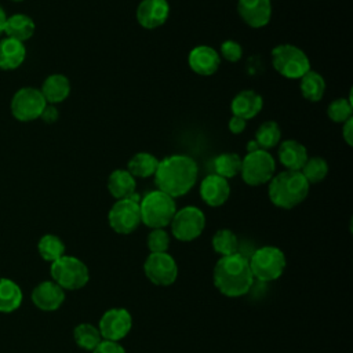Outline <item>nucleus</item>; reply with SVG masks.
<instances>
[{
    "mask_svg": "<svg viewBox=\"0 0 353 353\" xmlns=\"http://www.w3.org/2000/svg\"><path fill=\"white\" fill-rule=\"evenodd\" d=\"M299 88L305 99L310 102H319L325 92V80L316 70H307L301 79Z\"/></svg>",
    "mask_w": 353,
    "mask_h": 353,
    "instance_id": "obj_27",
    "label": "nucleus"
},
{
    "mask_svg": "<svg viewBox=\"0 0 353 353\" xmlns=\"http://www.w3.org/2000/svg\"><path fill=\"white\" fill-rule=\"evenodd\" d=\"M139 196L131 194L128 199L117 200L108 212L109 226L119 234H130L142 223L139 211Z\"/></svg>",
    "mask_w": 353,
    "mask_h": 353,
    "instance_id": "obj_9",
    "label": "nucleus"
},
{
    "mask_svg": "<svg viewBox=\"0 0 353 353\" xmlns=\"http://www.w3.org/2000/svg\"><path fill=\"white\" fill-rule=\"evenodd\" d=\"M263 106L262 97L254 90H243L234 95L230 103V110L233 116L250 120L255 117Z\"/></svg>",
    "mask_w": 353,
    "mask_h": 353,
    "instance_id": "obj_19",
    "label": "nucleus"
},
{
    "mask_svg": "<svg viewBox=\"0 0 353 353\" xmlns=\"http://www.w3.org/2000/svg\"><path fill=\"white\" fill-rule=\"evenodd\" d=\"M214 170H215L216 175L222 176L225 179L233 178L237 174H240L241 157L237 153H233V152L221 153L214 160Z\"/></svg>",
    "mask_w": 353,
    "mask_h": 353,
    "instance_id": "obj_29",
    "label": "nucleus"
},
{
    "mask_svg": "<svg viewBox=\"0 0 353 353\" xmlns=\"http://www.w3.org/2000/svg\"><path fill=\"white\" fill-rule=\"evenodd\" d=\"M21 287L8 277H0V313H12L22 303Z\"/></svg>",
    "mask_w": 353,
    "mask_h": 353,
    "instance_id": "obj_25",
    "label": "nucleus"
},
{
    "mask_svg": "<svg viewBox=\"0 0 353 353\" xmlns=\"http://www.w3.org/2000/svg\"><path fill=\"white\" fill-rule=\"evenodd\" d=\"M237 12L240 18L251 28H263L272 17L270 0H239Z\"/></svg>",
    "mask_w": 353,
    "mask_h": 353,
    "instance_id": "obj_15",
    "label": "nucleus"
},
{
    "mask_svg": "<svg viewBox=\"0 0 353 353\" xmlns=\"http://www.w3.org/2000/svg\"><path fill=\"white\" fill-rule=\"evenodd\" d=\"M159 165V159L148 152H139L135 153L128 164H127V171L134 176V178H148L153 176Z\"/></svg>",
    "mask_w": 353,
    "mask_h": 353,
    "instance_id": "obj_26",
    "label": "nucleus"
},
{
    "mask_svg": "<svg viewBox=\"0 0 353 353\" xmlns=\"http://www.w3.org/2000/svg\"><path fill=\"white\" fill-rule=\"evenodd\" d=\"M188 63L196 74L211 76L218 70L221 65V57L215 48L201 44L190 50L188 55Z\"/></svg>",
    "mask_w": 353,
    "mask_h": 353,
    "instance_id": "obj_16",
    "label": "nucleus"
},
{
    "mask_svg": "<svg viewBox=\"0 0 353 353\" xmlns=\"http://www.w3.org/2000/svg\"><path fill=\"white\" fill-rule=\"evenodd\" d=\"M146 243L150 252H167L170 247V234L163 228L152 229V232L148 234Z\"/></svg>",
    "mask_w": 353,
    "mask_h": 353,
    "instance_id": "obj_35",
    "label": "nucleus"
},
{
    "mask_svg": "<svg viewBox=\"0 0 353 353\" xmlns=\"http://www.w3.org/2000/svg\"><path fill=\"white\" fill-rule=\"evenodd\" d=\"M26 57V48L22 41L11 37L0 40V69L12 70L22 65Z\"/></svg>",
    "mask_w": 353,
    "mask_h": 353,
    "instance_id": "obj_21",
    "label": "nucleus"
},
{
    "mask_svg": "<svg viewBox=\"0 0 353 353\" xmlns=\"http://www.w3.org/2000/svg\"><path fill=\"white\" fill-rule=\"evenodd\" d=\"M199 165L186 154H171L159 160L154 182L159 190L172 199L185 196L197 182Z\"/></svg>",
    "mask_w": 353,
    "mask_h": 353,
    "instance_id": "obj_1",
    "label": "nucleus"
},
{
    "mask_svg": "<svg viewBox=\"0 0 353 353\" xmlns=\"http://www.w3.org/2000/svg\"><path fill=\"white\" fill-rule=\"evenodd\" d=\"M32 302L43 312H54L65 301V291L54 281H41L32 291Z\"/></svg>",
    "mask_w": 353,
    "mask_h": 353,
    "instance_id": "obj_17",
    "label": "nucleus"
},
{
    "mask_svg": "<svg viewBox=\"0 0 353 353\" xmlns=\"http://www.w3.org/2000/svg\"><path fill=\"white\" fill-rule=\"evenodd\" d=\"M219 57L228 62H239L243 57V47L234 40H225L219 48Z\"/></svg>",
    "mask_w": 353,
    "mask_h": 353,
    "instance_id": "obj_36",
    "label": "nucleus"
},
{
    "mask_svg": "<svg viewBox=\"0 0 353 353\" xmlns=\"http://www.w3.org/2000/svg\"><path fill=\"white\" fill-rule=\"evenodd\" d=\"M251 273L261 281H272L279 279L287 266L284 252L273 245L258 248L248 261Z\"/></svg>",
    "mask_w": 353,
    "mask_h": 353,
    "instance_id": "obj_8",
    "label": "nucleus"
},
{
    "mask_svg": "<svg viewBox=\"0 0 353 353\" xmlns=\"http://www.w3.org/2000/svg\"><path fill=\"white\" fill-rule=\"evenodd\" d=\"M276 174V160L269 150L258 149L248 152L241 159L240 175L243 181L250 186H261L269 183Z\"/></svg>",
    "mask_w": 353,
    "mask_h": 353,
    "instance_id": "obj_7",
    "label": "nucleus"
},
{
    "mask_svg": "<svg viewBox=\"0 0 353 353\" xmlns=\"http://www.w3.org/2000/svg\"><path fill=\"white\" fill-rule=\"evenodd\" d=\"M272 65L287 79H301L310 70L309 57L294 44H279L272 50Z\"/></svg>",
    "mask_w": 353,
    "mask_h": 353,
    "instance_id": "obj_6",
    "label": "nucleus"
},
{
    "mask_svg": "<svg viewBox=\"0 0 353 353\" xmlns=\"http://www.w3.org/2000/svg\"><path fill=\"white\" fill-rule=\"evenodd\" d=\"M277 157L285 170L301 171L309 156L306 148L301 142L295 139H285L279 145Z\"/></svg>",
    "mask_w": 353,
    "mask_h": 353,
    "instance_id": "obj_20",
    "label": "nucleus"
},
{
    "mask_svg": "<svg viewBox=\"0 0 353 353\" xmlns=\"http://www.w3.org/2000/svg\"><path fill=\"white\" fill-rule=\"evenodd\" d=\"M146 277L160 287L171 285L178 277V265L167 252H150L143 263Z\"/></svg>",
    "mask_w": 353,
    "mask_h": 353,
    "instance_id": "obj_12",
    "label": "nucleus"
},
{
    "mask_svg": "<svg viewBox=\"0 0 353 353\" xmlns=\"http://www.w3.org/2000/svg\"><path fill=\"white\" fill-rule=\"evenodd\" d=\"M212 248L221 256L236 254L239 248L237 236L230 229H219L212 236Z\"/></svg>",
    "mask_w": 353,
    "mask_h": 353,
    "instance_id": "obj_32",
    "label": "nucleus"
},
{
    "mask_svg": "<svg viewBox=\"0 0 353 353\" xmlns=\"http://www.w3.org/2000/svg\"><path fill=\"white\" fill-rule=\"evenodd\" d=\"M342 137L349 146L353 145V117L342 124Z\"/></svg>",
    "mask_w": 353,
    "mask_h": 353,
    "instance_id": "obj_40",
    "label": "nucleus"
},
{
    "mask_svg": "<svg viewBox=\"0 0 353 353\" xmlns=\"http://www.w3.org/2000/svg\"><path fill=\"white\" fill-rule=\"evenodd\" d=\"M270 1H272V0H270Z\"/></svg>",
    "mask_w": 353,
    "mask_h": 353,
    "instance_id": "obj_44",
    "label": "nucleus"
},
{
    "mask_svg": "<svg viewBox=\"0 0 353 353\" xmlns=\"http://www.w3.org/2000/svg\"><path fill=\"white\" fill-rule=\"evenodd\" d=\"M4 33L7 37L25 43L34 33V22L26 14H14L11 17H7Z\"/></svg>",
    "mask_w": 353,
    "mask_h": 353,
    "instance_id": "obj_24",
    "label": "nucleus"
},
{
    "mask_svg": "<svg viewBox=\"0 0 353 353\" xmlns=\"http://www.w3.org/2000/svg\"><path fill=\"white\" fill-rule=\"evenodd\" d=\"M46 105L47 102L40 90L23 87L11 99V113L19 121H32L40 117Z\"/></svg>",
    "mask_w": 353,
    "mask_h": 353,
    "instance_id": "obj_11",
    "label": "nucleus"
},
{
    "mask_svg": "<svg viewBox=\"0 0 353 353\" xmlns=\"http://www.w3.org/2000/svg\"><path fill=\"white\" fill-rule=\"evenodd\" d=\"M139 211L143 225L150 229H164L176 212L175 199L159 189L152 190L141 199Z\"/></svg>",
    "mask_w": 353,
    "mask_h": 353,
    "instance_id": "obj_4",
    "label": "nucleus"
},
{
    "mask_svg": "<svg viewBox=\"0 0 353 353\" xmlns=\"http://www.w3.org/2000/svg\"><path fill=\"white\" fill-rule=\"evenodd\" d=\"M37 251L40 256L47 262H54L65 255V244L55 234H44L37 243Z\"/></svg>",
    "mask_w": 353,
    "mask_h": 353,
    "instance_id": "obj_30",
    "label": "nucleus"
},
{
    "mask_svg": "<svg viewBox=\"0 0 353 353\" xmlns=\"http://www.w3.org/2000/svg\"><path fill=\"white\" fill-rule=\"evenodd\" d=\"M256 143L259 145L261 149L263 150H269L276 148V145H279L280 139H281V130L279 127V124L273 120H268L263 121L256 132H255V138Z\"/></svg>",
    "mask_w": 353,
    "mask_h": 353,
    "instance_id": "obj_28",
    "label": "nucleus"
},
{
    "mask_svg": "<svg viewBox=\"0 0 353 353\" xmlns=\"http://www.w3.org/2000/svg\"><path fill=\"white\" fill-rule=\"evenodd\" d=\"M6 22H7V15H6V11L3 10V7L0 6V36L4 33Z\"/></svg>",
    "mask_w": 353,
    "mask_h": 353,
    "instance_id": "obj_41",
    "label": "nucleus"
},
{
    "mask_svg": "<svg viewBox=\"0 0 353 353\" xmlns=\"http://www.w3.org/2000/svg\"><path fill=\"white\" fill-rule=\"evenodd\" d=\"M92 353H125V349L119 342L103 339L92 350Z\"/></svg>",
    "mask_w": 353,
    "mask_h": 353,
    "instance_id": "obj_37",
    "label": "nucleus"
},
{
    "mask_svg": "<svg viewBox=\"0 0 353 353\" xmlns=\"http://www.w3.org/2000/svg\"><path fill=\"white\" fill-rule=\"evenodd\" d=\"M170 225L172 236L179 241L188 243L203 233L205 228V216L200 208L188 205L174 214Z\"/></svg>",
    "mask_w": 353,
    "mask_h": 353,
    "instance_id": "obj_10",
    "label": "nucleus"
},
{
    "mask_svg": "<svg viewBox=\"0 0 353 353\" xmlns=\"http://www.w3.org/2000/svg\"><path fill=\"white\" fill-rule=\"evenodd\" d=\"M245 125H247V120L237 116H232L228 123V128L232 134H241L245 130Z\"/></svg>",
    "mask_w": 353,
    "mask_h": 353,
    "instance_id": "obj_39",
    "label": "nucleus"
},
{
    "mask_svg": "<svg viewBox=\"0 0 353 353\" xmlns=\"http://www.w3.org/2000/svg\"><path fill=\"white\" fill-rule=\"evenodd\" d=\"M14 1H23V0H14Z\"/></svg>",
    "mask_w": 353,
    "mask_h": 353,
    "instance_id": "obj_43",
    "label": "nucleus"
},
{
    "mask_svg": "<svg viewBox=\"0 0 353 353\" xmlns=\"http://www.w3.org/2000/svg\"><path fill=\"white\" fill-rule=\"evenodd\" d=\"M132 327V317L127 309L113 307L106 310L99 320V334L106 341L119 342L127 336Z\"/></svg>",
    "mask_w": 353,
    "mask_h": 353,
    "instance_id": "obj_13",
    "label": "nucleus"
},
{
    "mask_svg": "<svg viewBox=\"0 0 353 353\" xmlns=\"http://www.w3.org/2000/svg\"><path fill=\"white\" fill-rule=\"evenodd\" d=\"M73 338H74V342L77 346H80L84 350H91V352L102 341L99 330L88 323H81V324L76 325L73 330Z\"/></svg>",
    "mask_w": 353,
    "mask_h": 353,
    "instance_id": "obj_31",
    "label": "nucleus"
},
{
    "mask_svg": "<svg viewBox=\"0 0 353 353\" xmlns=\"http://www.w3.org/2000/svg\"><path fill=\"white\" fill-rule=\"evenodd\" d=\"M135 178L127 170L117 168L108 178V190L116 200L128 199L135 193Z\"/></svg>",
    "mask_w": 353,
    "mask_h": 353,
    "instance_id": "obj_23",
    "label": "nucleus"
},
{
    "mask_svg": "<svg viewBox=\"0 0 353 353\" xmlns=\"http://www.w3.org/2000/svg\"><path fill=\"white\" fill-rule=\"evenodd\" d=\"M353 105L350 98H336L327 108V116L334 123L343 124L346 120L352 119Z\"/></svg>",
    "mask_w": 353,
    "mask_h": 353,
    "instance_id": "obj_34",
    "label": "nucleus"
},
{
    "mask_svg": "<svg viewBox=\"0 0 353 353\" xmlns=\"http://www.w3.org/2000/svg\"><path fill=\"white\" fill-rule=\"evenodd\" d=\"M170 15V4L167 0H141L137 7V21L145 29H156L161 26Z\"/></svg>",
    "mask_w": 353,
    "mask_h": 353,
    "instance_id": "obj_14",
    "label": "nucleus"
},
{
    "mask_svg": "<svg viewBox=\"0 0 353 353\" xmlns=\"http://www.w3.org/2000/svg\"><path fill=\"white\" fill-rule=\"evenodd\" d=\"M301 174L305 176V179L310 183H319L321 182L327 174H328V163L325 159L320 156L307 157L303 167L301 168Z\"/></svg>",
    "mask_w": 353,
    "mask_h": 353,
    "instance_id": "obj_33",
    "label": "nucleus"
},
{
    "mask_svg": "<svg viewBox=\"0 0 353 353\" xmlns=\"http://www.w3.org/2000/svg\"><path fill=\"white\" fill-rule=\"evenodd\" d=\"M47 103L55 105L65 101L70 94V81L61 73L50 74L41 84L40 88Z\"/></svg>",
    "mask_w": 353,
    "mask_h": 353,
    "instance_id": "obj_22",
    "label": "nucleus"
},
{
    "mask_svg": "<svg viewBox=\"0 0 353 353\" xmlns=\"http://www.w3.org/2000/svg\"><path fill=\"white\" fill-rule=\"evenodd\" d=\"M58 116H59V112L57 109L55 105H51V103H47L40 114V119L46 123H54L58 120Z\"/></svg>",
    "mask_w": 353,
    "mask_h": 353,
    "instance_id": "obj_38",
    "label": "nucleus"
},
{
    "mask_svg": "<svg viewBox=\"0 0 353 353\" xmlns=\"http://www.w3.org/2000/svg\"><path fill=\"white\" fill-rule=\"evenodd\" d=\"M258 149H261V148H259V145L256 143V141H255V139H251V141H248V142H247V153H248V152L258 150Z\"/></svg>",
    "mask_w": 353,
    "mask_h": 353,
    "instance_id": "obj_42",
    "label": "nucleus"
},
{
    "mask_svg": "<svg viewBox=\"0 0 353 353\" xmlns=\"http://www.w3.org/2000/svg\"><path fill=\"white\" fill-rule=\"evenodd\" d=\"M254 281L248 259L240 254L221 256L214 268L216 290L229 298L245 295Z\"/></svg>",
    "mask_w": 353,
    "mask_h": 353,
    "instance_id": "obj_2",
    "label": "nucleus"
},
{
    "mask_svg": "<svg viewBox=\"0 0 353 353\" xmlns=\"http://www.w3.org/2000/svg\"><path fill=\"white\" fill-rule=\"evenodd\" d=\"M200 196L210 207H221L230 196V185L228 179L210 174L200 183Z\"/></svg>",
    "mask_w": 353,
    "mask_h": 353,
    "instance_id": "obj_18",
    "label": "nucleus"
},
{
    "mask_svg": "<svg viewBox=\"0 0 353 353\" xmlns=\"http://www.w3.org/2000/svg\"><path fill=\"white\" fill-rule=\"evenodd\" d=\"M270 201L283 210H291L299 205L309 194V182L301 171L285 170L274 174L268 183Z\"/></svg>",
    "mask_w": 353,
    "mask_h": 353,
    "instance_id": "obj_3",
    "label": "nucleus"
},
{
    "mask_svg": "<svg viewBox=\"0 0 353 353\" xmlns=\"http://www.w3.org/2000/svg\"><path fill=\"white\" fill-rule=\"evenodd\" d=\"M50 274L52 281L62 290H80L90 280L88 268L83 261L76 256L63 255L59 259L51 262Z\"/></svg>",
    "mask_w": 353,
    "mask_h": 353,
    "instance_id": "obj_5",
    "label": "nucleus"
}]
</instances>
